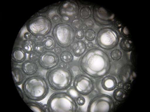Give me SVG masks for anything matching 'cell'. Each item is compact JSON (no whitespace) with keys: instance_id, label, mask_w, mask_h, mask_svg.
Segmentation results:
<instances>
[{"instance_id":"obj_40","label":"cell","mask_w":150,"mask_h":112,"mask_svg":"<svg viewBox=\"0 0 150 112\" xmlns=\"http://www.w3.org/2000/svg\"><path fill=\"white\" fill-rule=\"evenodd\" d=\"M23 37L25 39H32V35L29 32H26L23 35Z\"/></svg>"},{"instance_id":"obj_5","label":"cell","mask_w":150,"mask_h":112,"mask_svg":"<svg viewBox=\"0 0 150 112\" xmlns=\"http://www.w3.org/2000/svg\"><path fill=\"white\" fill-rule=\"evenodd\" d=\"M96 43L102 50H111L118 46L120 37L118 32L113 28H102L98 32L96 37Z\"/></svg>"},{"instance_id":"obj_42","label":"cell","mask_w":150,"mask_h":112,"mask_svg":"<svg viewBox=\"0 0 150 112\" xmlns=\"http://www.w3.org/2000/svg\"><path fill=\"white\" fill-rule=\"evenodd\" d=\"M54 50L56 54H60L62 52V49L59 47H56L54 49Z\"/></svg>"},{"instance_id":"obj_33","label":"cell","mask_w":150,"mask_h":112,"mask_svg":"<svg viewBox=\"0 0 150 112\" xmlns=\"http://www.w3.org/2000/svg\"><path fill=\"white\" fill-rule=\"evenodd\" d=\"M44 48L42 45L41 42V43H36L35 48V51L38 53L41 54L43 52Z\"/></svg>"},{"instance_id":"obj_30","label":"cell","mask_w":150,"mask_h":112,"mask_svg":"<svg viewBox=\"0 0 150 112\" xmlns=\"http://www.w3.org/2000/svg\"><path fill=\"white\" fill-rule=\"evenodd\" d=\"M75 36L77 39L79 40H81L83 39L84 36V32L83 29H78L76 30L75 33Z\"/></svg>"},{"instance_id":"obj_19","label":"cell","mask_w":150,"mask_h":112,"mask_svg":"<svg viewBox=\"0 0 150 112\" xmlns=\"http://www.w3.org/2000/svg\"><path fill=\"white\" fill-rule=\"evenodd\" d=\"M36 43L32 39H25L21 43V48L28 54L34 52Z\"/></svg>"},{"instance_id":"obj_6","label":"cell","mask_w":150,"mask_h":112,"mask_svg":"<svg viewBox=\"0 0 150 112\" xmlns=\"http://www.w3.org/2000/svg\"><path fill=\"white\" fill-rule=\"evenodd\" d=\"M53 36L56 43L63 48L69 47L75 39L74 30L71 26L66 23H59L55 26Z\"/></svg>"},{"instance_id":"obj_38","label":"cell","mask_w":150,"mask_h":112,"mask_svg":"<svg viewBox=\"0 0 150 112\" xmlns=\"http://www.w3.org/2000/svg\"><path fill=\"white\" fill-rule=\"evenodd\" d=\"M16 86L19 93V94L21 96V97H22L23 100H24L25 99V98L24 93H23V92L22 89L21 88L19 87L18 86Z\"/></svg>"},{"instance_id":"obj_16","label":"cell","mask_w":150,"mask_h":112,"mask_svg":"<svg viewBox=\"0 0 150 112\" xmlns=\"http://www.w3.org/2000/svg\"><path fill=\"white\" fill-rule=\"evenodd\" d=\"M12 73L16 86L22 85L26 78V75L19 67H12Z\"/></svg>"},{"instance_id":"obj_15","label":"cell","mask_w":150,"mask_h":112,"mask_svg":"<svg viewBox=\"0 0 150 112\" xmlns=\"http://www.w3.org/2000/svg\"><path fill=\"white\" fill-rule=\"evenodd\" d=\"M71 49L73 54L77 57H81L87 48V45L85 41L78 40L72 44Z\"/></svg>"},{"instance_id":"obj_10","label":"cell","mask_w":150,"mask_h":112,"mask_svg":"<svg viewBox=\"0 0 150 112\" xmlns=\"http://www.w3.org/2000/svg\"><path fill=\"white\" fill-rule=\"evenodd\" d=\"M79 5L76 1H70L62 2L59 6L58 13L61 17V20L67 23L71 20L76 18L79 12Z\"/></svg>"},{"instance_id":"obj_26","label":"cell","mask_w":150,"mask_h":112,"mask_svg":"<svg viewBox=\"0 0 150 112\" xmlns=\"http://www.w3.org/2000/svg\"><path fill=\"white\" fill-rule=\"evenodd\" d=\"M123 57V53L119 49H115L110 53V57L115 61H118L120 60Z\"/></svg>"},{"instance_id":"obj_4","label":"cell","mask_w":150,"mask_h":112,"mask_svg":"<svg viewBox=\"0 0 150 112\" xmlns=\"http://www.w3.org/2000/svg\"><path fill=\"white\" fill-rule=\"evenodd\" d=\"M46 107L49 112H77L79 110L75 98L64 91L53 93L49 98Z\"/></svg>"},{"instance_id":"obj_25","label":"cell","mask_w":150,"mask_h":112,"mask_svg":"<svg viewBox=\"0 0 150 112\" xmlns=\"http://www.w3.org/2000/svg\"><path fill=\"white\" fill-rule=\"evenodd\" d=\"M92 11L90 8L88 6H84L82 8L79 12L81 18L83 20H87L91 17Z\"/></svg>"},{"instance_id":"obj_7","label":"cell","mask_w":150,"mask_h":112,"mask_svg":"<svg viewBox=\"0 0 150 112\" xmlns=\"http://www.w3.org/2000/svg\"><path fill=\"white\" fill-rule=\"evenodd\" d=\"M114 99L105 93H99L93 97L88 105L87 112H112L115 108Z\"/></svg>"},{"instance_id":"obj_45","label":"cell","mask_w":150,"mask_h":112,"mask_svg":"<svg viewBox=\"0 0 150 112\" xmlns=\"http://www.w3.org/2000/svg\"><path fill=\"white\" fill-rule=\"evenodd\" d=\"M87 45L88 47L91 48L93 47V44L92 42L90 41L88 42V44H87Z\"/></svg>"},{"instance_id":"obj_29","label":"cell","mask_w":150,"mask_h":112,"mask_svg":"<svg viewBox=\"0 0 150 112\" xmlns=\"http://www.w3.org/2000/svg\"><path fill=\"white\" fill-rule=\"evenodd\" d=\"M121 29V32L122 35L125 38H130V34L127 28L125 26H123Z\"/></svg>"},{"instance_id":"obj_20","label":"cell","mask_w":150,"mask_h":112,"mask_svg":"<svg viewBox=\"0 0 150 112\" xmlns=\"http://www.w3.org/2000/svg\"><path fill=\"white\" fill-rule=\"evenodd\" d=\"M119 43L120 48L124 52H130L133 50V44L130 38H122Z\"/></svg>"},{"instance_id":"obj_23","label":"cell","mask_w":150,"mask_h":112,"mask_svg":"<svg viewBox=\"0 0 150 112\" xmlns=\"http://www.w3.org/2000/svg\"><path fill=\"white\" fill-rule=\"evenodd\" d=\"M135 75L134 71H133L132 66L130 65H126L124 66L120 72V78H126V79L130 78V77L134 76Z\"/></svg>"},{"instance_id":"obj_24","label":"cell","mask_w":150,"mask_h":112,"mask_svg":"<svg viewBox=\"0 0 150 112\" xmlns=\"http://www.w3.org/2000/svg\"><path fill=\"white\" fill-rule=\"evenodd\" d=\"M60 58L62 62L65 64H69L74 60V55L70 51L65 50L61 53Z\"/></svg>"},{"instance_id":"obj_9","label":"cell","mask_w":150,"mask_h":112,"mask_svg":"<svg viewBox=\"0 0 150 112\" xmlns=\"http://www.w3.org/2000/svg\"><path fill=\"white\" fill-rule=\"evenodd\" d=\"M72 86L80 95L87 96L92 93L95 88L93 78L85 74H79L74 77Z\"/></svg>"},{"instance_id":"obj_11","label":"cell","mask_w":150,"mask_h":112,"mask_svg":"<svg viewBox=\"0 0 150 112\" xmlns=\"http://www.w3.org/2000/svg\"><path fill=\"white\" fill-rule=\"evenodd\" d=\"M93 13L94 20L100 25L106 26L111 25L116 20L113 13L100 6L95 5L94 6Z\"/></svg>"},{"instance_id":"obj_35","label":"cell","mask_w":150,"mask_h":112,"mask_svg":"<svg viewBox=\"0 0 150 112\" xmlns=\"http://www.w3.org/2000/svg\"><path fill=\"white\" fill-rule=\"evenodd\" d=\"M132 85V83L130 82H125L124 83L122 88L126 92H128L131 90Z\"/></svg>"},{"instance_id":"obj_18","label":"cell","mask_w":150,"mask_h":112,"mask_svg":"<svg viewBox=\"0 0 150 112\" xmlns=\"http://www.w3.org/2000/svg\"><path fill=\"white\" fill-rule=\"evenodd\" d=\"M24 101L29 108L34 112H45L47 109L43 104L36 101H31L25 99Z\"/></svg>"},{"instance_id":"obj_14","label":"cell","mask_w":150,"mask_h":112,"mask_svg":"<svg viewBox=\"0 0 150 112\" xmlns=\"http://www.w3.org/2000/svg\"><path fill=\"white\" fill-rule=\"evenodd\" d=\"M21 69L26 76H31L37 73L38 66L36 62L29 60H25L21 65Z\"/></svg>"},{"instance_id":"obj_32","label":"cell","mask_w":150,"mask_h":112,"mask_svg":"<svg viewBox=\"0 0 150 112\" xmlns=\"http://www.w3.org/2000/svg\"><path fill=\"white\" fill-rule=\"evenodd\" d=\"M77 104L79 106H82L85 104L86 100L83 96L79 95L76 99Z\"/></svg>"},{"instance_id":"obj_27","label":"cell","mask_w":150,"mask_h":112,"mask_svg":"<svg viewBox=\"0 0 150 112\" xmlns=\"http://www.w3.org/2000/svg\"><path fill=\"white\" fill-rule=\"evenodd\" d=\"M96 36V33L95 30L91 29L87 30L84 34L86 40L90 42L94 40Z\"/></svg>"},{"instance_id":"obj_36","label":"cell","mask_w":150,"mask_h":112,"mask_svg":"<svg viewBox=\"0 0 150 112\" xmlns=\"http://www.w3.org/2000/svg\"><path fill=\"white\" fill-rule=\"evenodd\" d=\"M52 22L56 24H58L61 22V18L59 15H54L52 18Z\"/></svg>"},{"instance_id":"obj_22","label":"cell","mask_w":150,"mask_h":112,"mask_svg":"<svg viewBox=\"0 0 150 112\" xmlns=\"http://www.w3.org/2000/svg\"><path fill=\"white\" fill-rule=\"evenodd\" d=\"M41 43L44 48L49 51L54 50L56 46L55 39L51 36L44 37L42 40Z\"/></svg>"},{"instance_id":"obj_3","label":"cell","mask_w":150,"mask_h":112,"mask_svg":"<svg viewBox=\"0 0 150 112\" xmlns=\"http://www.w3.org/2000/svg\"><path fill=\"white\" fill-rule=\"evenodd\" d=\"M74 78L71 69L65 66L56 67L49 70L46 75L49 87L56 92L67 90L72 85Z\"/></svg>"},{"instance_id":"obj_21","label":"cell","mask_w":150,"mask_h":112,"mask_svg":"<svg viewBox=\"0 0 150 112\" xmlns=\"http://www.w3.org/2000/svg\"><path fill=\"white\" fill-rule=\"evenodd\" d=\"M127 95V92L122 88H117L112 93L113 99L119 103L124 102L126 99Z\"/></svg>"},{"instance_id":"obj_37","label":"cell","mask_w":150,"mask_h":112,"mask_svg":"<svg viewBox=\"0 0 150 112\" xmlns=\"http://www.w3.org/2000/svg\"><path fill=\"white\" fill-rule=\"evenodd\" d=\"M83 23L88 28H92L94 25L93 21L91 20H87L84 21Z\"/></svg>"},{"instance_id":"obj_43","label":"cell","mask_w":150,"mask_h":112,"mask_svg":"<svg viewBox=\"0 0 150 112\" xmlns=\"http://www.w3.org/2000/svg\"><path fill=\"white\" fill-rule=\"evenodd\" d=\"M49 9V6H47L45 8L41 9V10H39L38 13H45Z\"/></svg>"},{"instance_id":"obj_17","label":"cell","mask_w":150,"mask_h":112,"mask_svg":"<svg viewBox=\"0 0 150 112\" xmlns=\"http://www.w3.org/2000/svg\"><path fill=\"white\" fill-rule=\"evenodd\" d=\"M27 53L22 48H14L12 53V60L17 64H21L24 62L26 59Z\"/></svg>"},{"instance_id":"obj_13","label":"cell","mask_w":150,"mask_h":112,"mask_svg":"<svg viewBox=\"0 0 150 112\" xmlns=\"http://www.w3.org/2000/svg\"><path fill=\"white\" fill-rule=\"evenodd\" d=\"M117 83L118 81L116 77L112 75H107L103 78L100 84L103 89L111 92L117 88Z\"/></svg>"},{"instance_id":"obj_41","label":"cell","mask_w":150,"mask_h":112,"mask_svg":"<svg viewBox=\"0 0 150 112\" xmlns=\"http://www.w3.org/2000/svg\"><path fill=\"white\" fill-rule=\"evenodd\" d=\"M135 54L134 52L133 51H132V52L131 53L130 58H131V62H132V64L134 65L135 64Z\"/></svg>"},{"instance_id":"obj_1","label":"cell","mask_w":150,"mask_h":112,"mask_svg":"<svg viewBox=\"0 0 150 112\" xmlns=\"http://www.w3.org/2000/svg\"><path fill=\"white\" fill-rule=\"evenodd\" d=\"M79 65L80 69L84 74L93 79H100L110 73L112 62L107 52L94 47L80 58Z\"/></svg>"},{"instance_id":"obj_12","label":"cell","mask_w":150,"mask_h":112,"mask_svg":"<svg viewBox=\"0 0 150 112\" xmlns=\"http://www.w3.org/2000/svg\"><path fill=\"white\" fill-rule=\"evenodd\" d=\"M59 57L57 54L53 51H44L39 55L38 62L40 66L45 70L54 68L58 64Z\"/></svg>"},{"instance_id":"obj_2","label":"cell","mask_w":150,"mask_h":112,"mask_svg":"<svg viewBox=\"0 0 150 112\" xmlns=\"http://www.w3.org/2000/svg\"><path fill=\"white\" fill-rule=\"evenodd\" d=\"M22 85L25 99L31 101H41L47 96L49 92L47 81L40 75L28 77Z\"/></svg>"},{"instance_id":"obj_34","label":"cell","mask_w":150,"mask_h":112,"mask_svg":"<svg viewBox=\"0 0 150 112\" xmlns=\"http://www.w3.org/2000/svg\"><path fill=\"white\" fill-rule=\"evenodd\" d=\"M67 90V92L68 93H69L70 95L72 96L73 97L75 98V99H76L78 96L80 95L76 92V91L74 90L73 86H71V87L68 89Z\"/></svg>"},{"instance_id":"obj_47","label":"cell","mask_w":150,"mask_h":112,"mask_svg":"<svg viewBox=\"0 0 150 112\" xmlns=\"http://www.w3.org/2000/svg\"><path fill=\"white\" fill-rule=\"evenodd\" d=\"M61 2H58V3H56V4H54L53 5H55V6H60V5L61 4Z\"/></svg>"},{"instance_id":"obj_31","label":"cell","mask_w":150,"mask_h":112,"mask_svg":"<svg viewBox=\"0 0 150 112\" xmlns=\"http://www.w3.org/2000/svg\"><path fill=\"white\" fill-rule=\"evenodd\" d=\"M39 57V54L34 51V52L29 54L28 57L30 60L36 62L37 61H38Z\"/></svg>"},{"instance_id":"obj_39","label":"cell","mask_w":150,"mask_h":112,"mask_svg":"<svg viewBox=\"0 0 150 112\" xmlns=\"http://www.w3.org/2000/svg\"><path fill=\"white\" fill-rule=\"evenodd\" d=\"M114 26L117 29H120L123 27L122 23L118 20H115L114 22Z\"/></svg>"},{"instance_id":"obj_28","label":"cell","mask_w":150,"mask_h":112,"mask_svg":"<svg viewBox=\"0 0 150 112\" xmlns=\"http://www.w3.org/2000/svg\"><path fill=\"white\" fill-rule=\"evenodd\" d=\"M71 25L75 29H79L83 25V21L81 19L75 18L72 21Z\"/></svg>"},{"instance_id":"obj_8","label":"cell","mask_w":150,"mask_h":112,"mask_svg":"<svg viewBox=\"0 0 150 112\" xmlns=\"http://www.w3.org/2000/svg\"><path fill=\"white\" fill-rule=\"evenodd\" d=\"M52 27L50 19L47 16L39 15L31 19L27 24V30L33 36H44L49 34Z\"/></svg>"},{"instance_id":"obj_46","label":"cell","mask_w":150,"mask_h":112,"mask_svg":"<svg viewBox=\"0 0 150 112\" xmlns=\"http://www.w3.org/2000/svg\"><path fill=\"white\" fill-rule=\"evenodd\" d=\"M82 29L83 30H86L87 29V27H86V26L85 25H83L82 27Z\"/></svg>"},{"instance_id":"obj_44","label":"cell","mask_w":150,"mask_h":112,"mask_svg":"<svg viewBox=\"0 0 150 112\" xmlns=\"http://www.w3.org/2000/svg\"><path fill=\"white\" fill-rule=\"evenodd\" d=\"M124 83L123 81H120L117 83V88H122L123 85Z\"/></svg>"}]
</instances>
